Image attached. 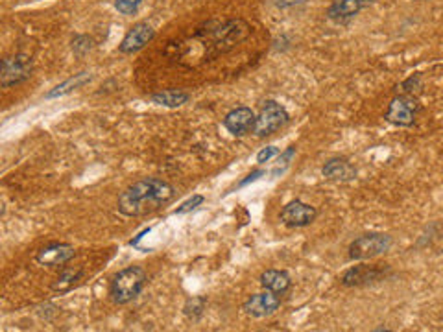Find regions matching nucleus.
<instances>
[{
    "instance_id": "f257e3e1",
    "label": "nucleus",
    "mask_w": 443,
    "mask_h": 332,
    "mask_svg": "<svg viewBox=\"0 0 443 332\" xmlns=\"http://www.w3.org/2000/svg\"><path fill=\"white\" fill-rule=\"evenodd\" d=\"M176 196V191L170 183L157 178L139 179L127 187L118 198V210L124 216L130 218H139L146 214L155 213L161 209L165 203Z\"/></svg>"
},
{
    "instance_id": "f03ea898",
    "label": "nucleus",
    "mask_w": 443,
    "mask_h": 332,
    "mask_svg": "<svg viewBox=\"0 0 443 332\" xmlns=\"http://www.w3.org/2000/svg\"><path fill=\"white\" fill-rule=\"evenodd\" d=\"M251 33V28L242 18H229L226 23L217 24L214 28H209L207 32H198L199 37H204V43H207V58L211 55L224 54V52L233 50L239 43L248 39Z\"/></svg>"
},
{
    "instance_id": "7ed1b4c3",
    "label": "nucleus",
    "mask_w": 443,
    "mask_h": 332,
    "mask_svg": "<svg viewBox=\"0 0 443 332\" xmlns=\"http://www.w3.org/2000/svg\"><path fill=\"white\" fill-rule=\"evenodd\" d=\"M146 272L140 266H130L117 273L111 281V297L117 305H127L146 287Z\"/></svg>"
},
{
    "instance_id": "20e7f679",
    "label": "nucleus",
    "mask_w": 443,
    "mask_h": 332,
    "mask_svg": "<svg viewBox=\"0 0 443 332\" xmlns=\"http://www.w3.org/2000/svg\"><path fill=\"white\" fill-rule=\"evenodd\" d=\"M394 240L385 232H366L355 238L349 244V259L351 260H368L379 257L392 247Z\"/></svg>"
},
{
    "instance_id": "39448f33",
    "label": "nucleus",
    "mask_w": 443,
    "mask_h": 332,
    "mask_svg": "<svg viewBox=\"0 0 443 332\" xmlns=\"http://www.w3.org/2000/svg\"><path fill=\"white\" fill-rule=\"evenodd\" d=\"M288 120L290 117L283 105L277 104L276 100H266L261 105V111H259L257 120H255L254 135L259 136V139L273 135L281 128H285Z\"/></svg>"
},
{
    "instance_id": "423d86ee",
    "label": "nucleus",
    "mask_w": 443,
    "mask_h": 332,
    "mask_svg": "<svg viewBox=\"0 0 443 332\" xmlns=\"http://www.w3.org/2000/svg\"><path fill=\"white\" fill-rule=\"evenodd\" d=\"M421 113V104L414 95L395 96L390 102L388 111H386V122L399 126V128H410L417 120V114Z\"/></svg>"
},
{
    "instance_id": "0eeeda50",
    "label": "nucleus",
    "mask_w": 443,
    "mask_h": 332,
    "mask_svg": "<svg viewBox=\"0 0 443 332\" xmlns=\"http://www.w3.org/2000/svg\"><path fill=\"white\" fill-rule=\"evenodd\" d=\"M33 61L26 54H15L4 58L0 63V85L8 89L11 85L26 82L32 76Z\"/></svg>"
},
{
    "instance_id": "6e6552de",
    "label": "nucleus",
    "mask_w": 443,
    "mask_h": 332,
    "mask_svg": "<svg viewBox=\"0 0 443 332\" xmlns=\"http://www.w3.org/2000/svg\"><path fill=\"white\" fill-rule=\"evenodd\" d=\"M390 273L392 272H390L388 266L360 264V266H353V268H349L348 272L342 275L340 282H342L345 288L368 287V284H373V282L385 281Z\"/></svg>"
},
{
    "instance_id": "1a4fd4ad",
    "label": "nucleus",
    "mask_w": 443,
    "mask_h": 332,
    "mask_svg": "<svg viewBox=\"0 0 443 332\" xmlns=\"http://www.w3.org/2000/svg\"><path fill=\"white\" fill-rule=\"evenodd\" d=\"M316 218H318L316 207H312V205L303 203V201L299 200L286 203L279 214L281 222L285 223L286 227L292 229L307 227V225H311Z\"/></svg>"
},
{
    "instance_id": "9d476101",
    "label": "nucleus",
    "mask_w": 443,
    "mask_h": 332,
    "mask_svg": "<svg viewBox=\"0 0 443 332\" xmlns=\"http://www.w3.org/2000/svg\"><path fill=\"white\" fill-rule=\"evenodd\" d=\"M281 306V296L276 294V291L266 290L261 291V294H255V296L249 297L248 301L244 303V312L251 318H257V319H263L268 318V316L276 314L277 309Z\"/></svg>"
},
{
    "instance_id": "9b49d317",
    "label": "nucleus",
    "mask_w": 443,
    "mask_h": 332,
    "mask_svg": "<svg viewBox=\"0 0 443 332\" xmlns=\"http://www.w3.org/2000/svg\"><path fill=\"white\" fill-rule=\"evenodd\" d=\"M255 120H257V114L249 107H235L231 109L229 113L224 117V128L235 136H244L248 133H254Z\"/></svg>"
},
{
    "instance_id": "f8f14e48",
    "label": "nucleus",
    "mask_w": 443,
    "mask_h": 332,
    "mask_svg": "<svg viewBox=\"0 0 443 332\" xmlns=\"http://www.w3.org/2000/svg\"><path fill=\"white\" fill-rule=\"evenodd\" d=\"M155 37V30L148 23H137L135 26L130 28V32L123 39L118 50L123 54H135L140 48H145L152 39Z\"/></svg>"
},
{
    "instance_id": "ddd939ff",
    "label": "nucleus",
    "mask_w": 443,
    "mask_h": 332,
    "mask_svg": "<svg viewBox=\"0 0 443 332\" xmlns=\"http://www.w3.org/2000/svg\"><path fill=\"white\" fill-rule=\"evenodd\" d=\"M74 257H76V250L71 244H59V242H56V244H50V246L43 247L37 253L36 260L41 266L54 268V266L67 264L68 260H73Z\"/></svg>"
},
{
    "instance_id": "4468645a",
    "label": "nucleus",
    "mask_w": 443,
    "mask_h": 332,
    "mask_svg": "<svg viewBox=\"0 0 443 332\" xmlns=\"http://www.w3.org/2000/svg\"><path fill=\"white\" fill-rule=\"evenodd\" d=\"M371 2L373 0H333V4L327 9V15L336 23H345V21L360 14L362 9L371 6Z\"/></svg>"
},
{
    "instance_id": "2eb2a0df",
    "label": "nucleus",
    "mask_w": 443,
    "mask_h": 332,
    "mask_svg": "<svg viewBox=\"0 0 443 332\" xmlns=\"http://www.w3.org/2000/svg\"><path fill=\"white\" fill-rule=\"evenodd\" d=\"M321 172L329 181L336 183H349L355 181V178H357V168L348 159H342V157H333V159L327 161Z\"/></svg>"
},
{
    "instance_id": "dca6fc26",
    "label": "nucleus",
    "mask_w": 443,
    "mask_h": 332,
    "mask_svg": "<svg viewBox=\"0 0 443 332\" xmlns=\"http://www.w3.org/2000/svg\"><path fill=\"white\" fill-rule=\"evenodd\" d=\"M261 284H263V288H266V290L276 291V294L283 296V294H286V291L290 290V287H292V279H290L288 273L281 272V269H266V272L261 275Z\"/></svg>"
},
{
    "instance_id": "f3484780",
    "label": "nucleus",
    "mask_w": 443,
    "mask_h": 332,
    "mask_svg": "<svg viewBox=\"0 0 443 332\" xmlns=\"http://www.w3.org/2000/svg\"><path fill=\"white\" fill-rule=\"evenodd\" d=\"M83 268H65L59 273V277L52 282V290L59 294H67L78 284V281L83 277Z\"/></svg>"
},
{
    "instance_id": "a211bd4d",
    "label": "nucleus",
    "mask_w": 443,
    "mask_h": 332,
    "mask_svg": "<svg viewBox=\"0 0 443 332\" xmlns=\"http://www.w3.org/2000/svg\"><path fill=\"white\" fill-rule=\"evenodd\" d=\"M89 82H90L89 73L74 74L73 77H68V80H65L63 83H59L58 87H54L52 91L46 92V98H58V96H65V95H68V92L76 91V89H80V87L85 85V83H89Z\"/></svg>"
},
{
    "instance_id": "6ab92c4d",
    "label": "nucleus",
    "mask_w": 443,
    "mask_h": 332,
    "mask_svg": "<svg viewBox=\"0 0 443 332\" xmlns=\"http://www.w3.org/2000/svg\"><path fill=\"white\" fill-rule=\"evenodd\" d=\"M189 92L185 91H163L152 96L150 100L157 105H165V107H181L189 102Z\"/></svg>"
},
{
    "instance_id": "aec40b11",
    "label": "nucleus",
    "mask_w": 443,
    "mask_h": 332,
    "mask_svg": "<svg viewBox=\"0 0 443 332\" xmlns=\"http://www.w3.org/2000/svg\"><path fill=\"white\" fill-rule=\"evenodd\" d=\"M205 299L204 297H190V299H187L185 306H183V312H185V316L189 319H199L202 318V314H204V310H205Z\"/></svg>"
},
{
    "instance_id": "412c9836",
    "label": "nucleus",
    "mask_w": 443,
    "mask_h": 332,
    "mask_svg": "<svg viewBox=\"0 0 443 332\" xmlns=\"http://www.w3.org/2000/svg\"><path fill=\"white\" fill-rule=\"evenodd\" d=\"M294 155H296L294 146H290L288 150L283 151V154H279V157H277V166H276V170L271 172V176H281V173L285 172V170L288 168L290 161H292V157H294Z\"/></svg>"
},
{
    "instance_id": "4be33fe9",
    "label": "nucleus",
    "mask_w": 443,
    "mask_h": 332,
    "mask_svg": "<svg viewBox=\"0 0 443 332\" xmlns=\"http://www.w3.org/2000/svg\"><path fill=\"white\" fill-rule=\"evenodd\" d=\"M140 4H142V0H115V8L123 15H135Z\"/></svg>"
},
{
    "instance_id": "5701e85b",
    "label": "nucleus",
    "mask_w": 443,
    "mask_h": 332,
    "mask_svg": "<svg viewBox=\"0 0 443 332\" xmlns=\"http://www.w3.org/2000/svg\"><path fill=\"white\" fill-rule=\"evenodd\" d=\"M90 48H93V39H90V37H87V36L74 37V41H73L74 54L82 58V55H85Z\"/></svg>"
},
{
    "instance_id": "b1692460",
    "label": "nucleus",
    "mask_w": 443,
    "mask_h": 332,
    "mask_svg": "<svg viewBox=\"0 0 443 332\" xmlns=\"http://www.w3.org/2000/svg\"><path fill=\"white\" fill-rule=\"evenodd\" d=\"M204 203V196H199V194H196V196H192L190 200H187L185 203H181L179 207H177L174 213L176 214H187L190 213V210H194L196 207H199V205Z\"/></svg>"
},
{
    "instance_id": "393cba45",
    "label": "nucleus",
    "mask_w": 443,
    "mask_h": 332,
    "mask_svg": "<svg viewBox=\"0 0 443 332\" xmlns=\"http://www.w3.org/2000/svg\"><path fill=\"white\" fill-rule=\"evenodd\" d=\"M402 91L407 92V95H414V91H419L421 89V76L419 74H416V76H412L408 77L407 82L402 83Z\"/></svg>"
},
{
    "instance_id": "a878e982",
    "label": "nucleus",
    "mask_w": 443,
    "mask_h": 332,
    "mask_svg": "<svg viewBox=\"0 0 443 332\" xmlns=\"http://www.w3.org/2000/svg\"><path fill=\"white\" fill-rule=\"evenodd\" d=\"M276 155H279V148H276V146H268V148H263V150L257 154V163L259 164L268 163V161H270L271 157H276Z\"/></svg>"
},
{
    "instance_id": "bb28decb",
    "label": "nucleus",
    "mask_w": 443,
    "mask_h": 332,
    "mask_svg": "<svg viewBox=\"0 0 443 332\" xmlns=\"http://www.w3.org/2000/svg\"><path fill=\"white\" fill-rule=\"evenodd\" d=\"M305 2H307V0H273V4H276L279 9L296 8V6L305 4Z\"/></svg>"
},
{
    "instance_id": "cd10ccee",
    "label": "nucleus",
    "mask_w": 443,
    "mask_h": 332,
    "mask_svg": "<svg viewBox=\"0 0 443 332\" xmlns=\"http://www.w3.org/2000/svg\"><path fill=\"white\" fill-rule=\"evenodd\" d=\"M261 176H264L263 170H257V172L249 173V176H248V178L244 179V181H240V187H246V185H248V183H254V181H257V179L261 178Z\"/></svg>"
}]
</instances>
